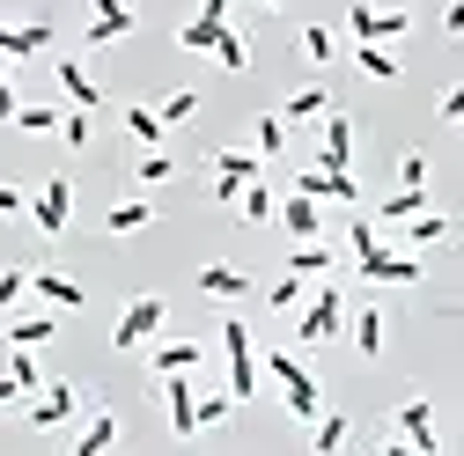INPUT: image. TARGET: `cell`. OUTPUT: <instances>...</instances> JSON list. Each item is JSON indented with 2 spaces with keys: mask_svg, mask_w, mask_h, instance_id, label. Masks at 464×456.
Wrapping results in <instances>:
<instances>
[{
  "mask_svg": "<svg viewBox=\"0 0 464 456\" xmlns=\"http://www.w3.org/2000/svg\"><path fill=\"white\" fill-rule=\"evenodd\" d=\"M273 221H280L295 243H310V236H324V199H310V192H287V199L273 206Z\"/></svg>",
  "mask_w": 464,
  "mask_h": 456,
  "instance_id": "obj_9",
  "label": "cell"
},
{
  "mask_svg": "<svg viewBox=\"0 0 464 456\" xmlns=\"http://www.w3.org/2000/svg\"><path fill=\"white\" fill-rule=\"evenodd\" d=\"M317 449H324V456H332V449H346V420H339V413H332V420L317 413Z\"/></svg>",
  "mask_w": 464,
  "mask_h": 456,
  "instance_id": "obj_43",
  "label": "cell"
},
{
  "mask_svg": "<svg viewBox=\"0 0 464 456\" xmlns=\"http://www.w3.org/2000/svg\"><path fill=\"white\" fill-rule=\"evenodd\" d=\"M287 147V119L273 110V119H258V155H280Z\"/></svg>",
  "mask_w": 464,
  "mask_h": 456,
  "instance_id": "obj_40",
  "label": "cell"
},
{
  "mask_svg": "<svg viewBox=\"0 0 464 456\" xmlns=\"http://www.w3.org/2000/svg\"><path fill=\"white\" fill-rule=\"evenodd\" d=\"M111 442H119V420H111V413H103V405H96V420H89V427H82V442H74V449H82V456H103V449H111Z\"/></svg>",
  "mask_w": 464,
  "mask_h": 456,
  "instance_id": "obj_27",
  "label": "cell"
},
{
  "mask_svg": "<svg viewBox=\"0 0 464 456\" xmlns=\"http://www.w3.org/2000/svg\"><path fill=\"white\" fill-rule=\"evenodd\" d=\"M398 185H428V155H405L398 162Z\"/></svg>",
  "mask_w": 464,
  "mask_h": 456,
  "instance_id": "obj_46",
  "label": "cell"
},
{
  "mask_svg": "<svg viewBox=\"0 0 464 456\" xmlns=\"http://www.w3.org/2000/svg\"><path fill=\"white\" fill-rule=\"evenodd\" d=\"M266 309H280V317H287V309H303V280H295V272H280V280H273V295H266Z\"/></svg>",
  "mask_w": 464,
  "mask_h": 456,
  "instance_id": "obj_36",
  "label": "cell"
},
{
  "mask_svg": "<svg viewBox=\"0 0 464 456\" xmlns=\"http://www.w3.org/2000/svg\"><path fill=\"white\" fill-rule=\"evenodd\" d=\"M295 331H303V347H332V338L346 331V295H339V288H317V295H303V309H295Z\"/></svg>",
  "mask_w": 464,
  "mask_h": 456,
  "instance_id": "obj_3",
  "label": "cell"
},
{
  "mask_svg": "<svg viewBox=\"0 0 464 456\" xmlns=\"http://www.w3.org/2000/svg\"><path fill=\"white\" fill-rule=\"evenodd\" d=\"M214 60H221L228 74H244V67H251V44H244L237 30H221V37H214Z\"/></svg>",
  "mask_w": 464,
  "mask_h": 456,
  "instance_id": "obj_32",
  "label": "cell"
},
{
  "mask_svg": "<svg viewBox=\"0 0 464 456\" xmlns=\"http://www.w3.org/2000/svg\"><path fill=\"white\" fill-rule=\"evenodd\" d=\"M221 354H228V397L251 405V397H258V354H251L244 317H221Z\"/></svg>",
  "mask_w": 464,
  "mask_h": 456,
  "instance_id": "obj_2",
  "label": "cell"
},
{
  "mask_svg": "<svg viewBox=\"0 0 464 456\" xmlns=\"http://www.w3.org/2000/svg\"><path fill=\"white\" fill-rule=\"evenodd\" d=\"M287 272H295V280H324V272H332V243H324V236L295 243V251H287Z\"/></svg>",
  "mask_w": 464,
  "mask_h": 456,
  "instance_id": "obj_23",
  "label": "cell"
},
{
  "mask_svg": "<svg viewBox=\"0 0 464 456\" xmlns=\"http://www.w3.org/2000/svg\"><path fill=\"white\" fill-rule=\"evenodd\" d=\"M52 331H60V309H30V317H15L8 324V347H52Z\"/></svg>",
  "mask_w": 464,
  "mask_h": 456,
  "instance_id": "obj_19",
  "label": "cell"
},
{
  "mask_svg": "<svg viewBox=\"0 0 464 456\" xmlns=\"http://www.w3.org/2000/svg\"><path fill=\"white\" fill-rule=\"evenodd\" d=\"M192 110H199V89H178V96H169V103H162V126H185V119H192Z\"/></svg>",
  "mask_w": 464,
  "mask_h": 456,
  "instance_id": "obj_41",
  "label": "cell"
},
{
  "mask_svg": "<svg viewBox=\"0 0 464 456\" xmlns=\"http://www.w3.org/2000/svg\"><path fill=\"white\" fill-rule=\"evenodd\" d=\"M126 133H133L140 147H155V140H162L169 126H162V110H148V103H133V110H126Z\"/></svg>",
  "mask_w": 464,
  "mask_h": 456,
  "instance_id": "obj_30",
  "label": "cell"
},
{
  "mask_svg": "<svg viewBox=\"0 0 464 456\" xmlns=\"http://www.w3.org/2000/svg\"><path fill=\"white\" fill-rule=\"evenodd\" d=\"M8 375H15V390H23V397H30V390H44V375H37L30 347H15V354H8Z\"/></svg>",
  "mask_w": 464,
  "mask_h": 456,
  "instance_id": "obj_37",
  "label": "cell"
},
{
  "mask_svg": "<svg viewBox=\"0 0 464 456\" xmlns=\"http://www.w3.org/2000/svg\"><path fill=\"white\" fill-rule=\"evenodd\" d=\"M237 206H244V221H258V228H266V221H273V206H280V199H273V185H258V177H251V185H244V192H237Z\"/></svg>",
  "mask_w": 464,
  "mask_h": 456,
  "instance_id": "obj_29",
  "label": "cell"
},
{
  "mask_svg": "<svg viewBox=\"0 0 464 456\" xmlns=\"http://www.w3.org/2000/svg\"><path fill=\"white\" fill-rule=\"evenodd\" d=\"M258 8H287V0H258Z\"/></svg>",
  "mask_w": 464,
  "mask_h": 456,
  "instance_id": "obj_49",
  "label": "cell"
},
{
  "mask_svg": "<svg viewBox=\"0 0 464 456\" xmlns=\"http://www.w3.org/2000/svg\"><path fill=\"white\" fill-rule=\"evenodd\" d=\"M199 361H207V354H199V338H169V347H155V354H148V368H155V375H178V368H199Z\"/></svg>",
  "mask_w": 464,
  "mask_h": 456,
  "instance_id": "obj_25",
  "label": "cell"
},
{
  "mask_svg": "<svg viewBox=\"0 0 464 456\" xmlns=\"http://www.w3.org/2000/svg\"><path fill=\"white\" fill-rule=\"evenodd\" d=\"M435 119H442V126H464V81H457V89H442V103H435Z\"/></svg>",
  "mask_w": 464,
  "mask_h": 456,
  "instance_id": "obj_44",
  "label": "cell"
},
{
  "mask_svg": "<svg viewBox=\"0 0 464 456\" xmlns=\"http://www.w3.org/2000/svg\"><path fill=\"white\" fill-rule=\"evenodd\" d=\"M23 206H30V192H23V185H0V221L23 214Z\"/></svg>",
  "mask_w": 464,
  "mask_h": 456,
  "instance_id": "obj_47",
  "label": "cell"
},
{
  "mask_svg": "<svg viewBox=\"0 0 464 456\" xmlns=\"http://www.w3.org/2000/svg\"><path fill=\"white\" fill-rule=\"evenodd\" d=\"M30 295V265H8L0 272V302H23Z\"/></svg>",
  "mask_w": 464,
  "mask_h": 456,
  "instance_id": "obj_42",
  "label": "cell"
},
{
  "mask_svg": "<svg viewBox=\"0 0 464 456\" xmlns=\"http://www.w3.org/2000/svg\"><path fill=\"white\" fill-rule=\"evenodd\" d=\"M15 103H23V96H15V81H8V67H0V133L15 126Z\"/></svg>",
  "mask_w": 464,
  "mask_h": 456,
  "instance_id": "obj_45",
  "label": "cell"
},
{
  "mask_svg": "<svg viewBox=\"0 0 464 456\" xmlns=\"http://www.w3.org/2000/svg\"><path fill=\"white\" fill-rule=\"evenodd\" d=\"M354 162V119L324 110V140H317V169H346Z\"/></svg>",
  "mask_w": 464,
  "mask_h": 456,
  "instance_id": "obj_14",
  "label": "cell"
},
{
  "mask_svg": "<svg viewBox=\"0 0 464 456\" xmlns=\"http://www.w3.org/2000/svg\"><path fill=\"white\" fill-rule=\"evenodd\" d=\"M162 309H169L162 295H133V302L119 309V324H111V347H119V354H140L148 338L162 331Z\"/></svg>",
  "mask_w": 464,
  "mask_h": 456,
  "instance_id": "obj_4",
  "label": "cell"
},
{
  "mask_svg": "<svg viewBox=\"0 0 464 456\" xmlns=\"http://www.w3.org/2000/svg\"><path fill=\"white\" fill-rule=\"evenodd\" d=\"M140 23L133 0H96V15H89V44H111V37H126Z\"/></svg>",
  "mask_w": 464,
  "mask_h": 456,
  "instance_id": "obj_16",
  "label": "cell"
},
{
  "mask_svg": "<svg viewBox=\"0 0 464 456\" xmlns=\"http://www.w3.org/2000/svg\"><path fill=\"white\" fill-rule=\"evenodd\" d=\"M354 67H362L369 81H398V60H391L383 44H362V52H354Z\"/></svg>",
  "mask_w": 464,
  "mask_h": 456,
  "instance_id": "obj_31",
  "label": "cell"
},
{
  "mask_svg": "<svg viewBox=\"0 0 464 456\" xmlns=\"http://www.w3.org/2000/svg\"><path fill=\"white\" fill-rule=\"evenodd\" d=\"M162 413H169V434H199V390H192V368L162 375Z\"/></svg>",
  "mask_w": 464,
  "mask_h": 456,
  "instance_id": "obj_8",
  "label": "cell"
},
{
  "mask_svg": "<svg viewBox=\"0 0 464 456\" xmlns=\"http://www.w3.org/2000/svg\"><path fill=\"white\" fill-rule=\"evenodd\" d=\"M405 8H346V30H354L362 44H391V37H405Z\"/></svg>",
  "mask_w": 464,
  "mask_h": 456,
  "instance_id": "obj_11",
  "label": "cell"
},
{
  "mask_svg": "<svg viewBox=\"0 0 464 456\" xmlns=\"http://www.w3.org/2000/svg\"><path fill=\"white\" fill-rule=\"evenodd\" d=\"M82 413V390L74 383H52V390H30V427L44 434V427H60V420H74Z\"/></svg>",
  "mask_w": 464,
  "mask_h": 456,
  "instance_id": "obj_10",
  "label": "cell"
},
{
  "mask_svg": "<svg viewBox=\"0 0 464 456\" xmlns=\"http://www.w3.org/2000/svg\"><path fill=\"white\" fill-rule=\"evenodd\" d=\"M221 30H228V0H199V15L178 30V44H185V52H214Z\"/></svg>",
  "mask_w": 464,
  "mask_h": 456,
  "instance_id": "obj_12",
  "label": "cell"
},
{
  "mask_svg": "<svg viewBox=\"0 0 464 456\" xmlns=\"http://www.w3.org/2000/svg\"><path fill=\"white\" fill-rule=\"evenodd\" d=\"M391 420H398V427H391V442H398V449H420V456H435V449H442V442H435V405H428V397H405Z\"/></svg>",
  "mask_w": 464,
  "mask_h": 456,
  "instance_id": "obj_7",
  "label": "cell"
},
{
  "mask_svg": "<svg viewBox=\"0 0 464 456\" xmlns=\"http://www.w3.org/2000/svg\"><path fill=\"white\" fill-rule=\"evenodd\" d=\"M228 413H237V397H228V390H207L199 397V427H221Z\"/></svg>",
  "mask_w": 464,
  "mask_h": 456,
  "instance_id": "obj_38",
  "label": "cell"
},
{
  "mask_svg": "<svg viewBox=\"0 0 464 456\" xmlns=\"http://www.w3.org/2000/svg\"><path fill=\"white\" fill-rule=\"evenodd\" d=\"M148 221H155V206H148V199H119V206L103 214V236H140Z\"/></svg>",
  "mask_w": 464,
  "mask_h": 456,
  "instance_id": "obj_24",
  "label": "cell"
},
{
  "mask_svg": "<svg viewBox=\"0 0 464 456\" xmlns=\"http://www.w3.org/2000/svg\"><path fill=\"white\" fill-rule=\"evenodd\" d=\"M199 295H207V302H244V295H251V272H237V265H199Z\"/></svg>",
  "mask_w": 464,
  "mask_h": 456,
  "instance_id": "obj_17",
  "label": "cell"
},
{
  "mask_svg": "<svg viewBox=\"0 0 464 456\" xmlns=\"http://www.w3.org/2000/svg\"><path fill=\"white\" fill-rule=\"evenodd\" d=\"M169 177H178V162H169L162 147H148V155H140V169H133V185H169Z\"/></svg>",
  "mask_w": 464,
  "mask_h": 456,
  "instance_id": "obj_34",
  "label": "cell"
},
{
  "mask_svg": "<svg viewBox=\"0 0 464 456\" xmlns=\"http://www.w3.org/2000/svg\"><path fill=\"white\" fill-rule=\"evenodd\" d=\"M346 331H354V354H362V361H376V354H383V309H376V302H354Z\"/></svg>",
  "mask_w": 464,
  "mask_h": 456,
  "instance_id": "obj_18",
  "label": "cell"
},
{
  "mask_svg": "<svg viewBox=\"0 0 464 456\" xmlns=\"http://www.w3.org/2000/svg\"><path fill=\"white\" fill-rule=\"evenodd\" d=\"M442 30H450V37H464V0H450V8H442Z\"/></svg>",
  "mask_w": 464,
  "mask_h": 456,
  "instance_id": "obj_48",
  "label": "cell"
},
{
  "mask_svg": "<svg viewBox=\"0 0 464 456\" xmlns=\"http://www.w3.org/2000/svg\"><path fill=\"white\" fill-rule=\"evenodd\" d=\"M30 295L44 302V309H82V288L67 272H30Z\"/></svg>",
  "mask_w": 464,
  "mask_h": 456,
  "instance_id": "obj_20",
  "label": "cell"
},
{
  "mask_svg": "<svg viewBox=\"0 0 464 456\" xmlns=\"http://www.w3.org/2000/svg\"><path fill=\"white\" fill-rule=\"evenodd\" d=\"M273 383H280V397H287V420H317V413H324L317 375H310L295 354H273Z\"/></svg>",
  "mask_w": 464,
  "mask_h": 456,
  "instance_id": "obj_5",
  "label": "cell"
},
{
  "mask_svg": "<svg viewBox=\"0 0 464 456\" xmlns=\"http://www.w3.org/2000/svg\"><path fill=\"white\" fill-rule=\"evenodd\" d=\"M89 133H96L89 110H60V140H67V147H89Z\"/></svg>",
  "mask_w": 464,
  "mask_h": 456,
  "instance_id": "obj_39",
  "label": "cell"
},
{
  "mask_svg": "<svg viewBox=\"0 0 464 456\" xmlns=\"http://www.w3.org/2000/svg\"><path fill=\"white\" fill-rule=\"evenodd\" d=\"M391 236H398V251H435V243L450 236V214H428V206H420L413 221H398Z\"/></svg>",
  "mask_w": 464,
  "mask_h": 456,
  "instance_id": "obj_15",
  "label": "cell"
},
{
  "mask_svg": "<svg viewBox=\"0 0 464 456\" xmlns=\"http://www.w3.org/2000/svg\"><path fill=\"white\" fill-rule=\"evenodd\" d=\"M332 52H339V44H332V30H324V23H310V30H303V60H310V67H332Z\"/></svg>",
  "mask_w": 464,
  "mask_h": 456,
  "instance_id": "obj_35",
  "label": "cell"
},
{
  "mask_svg": "<svg viewBox=\"0 0 464 456\" xmlns=\"http://www.w3.org/2000/svg\"><path fill=\"white\" fill-rule=\"evenodd\" d=\"M15 126L23 133H60V110L52 103H15Z\"/></svg>",
  "mask_w": 464,
  "mask_h": 456,
  "instance_id": "obj_33",
  "label": "cell"
},
{
  "mask_svg": "<svg viewBox=\"0 0 464 456\" xmlns=\"http://www.w3.org/2000/svg\"><path fill=\"white\" fill-rule=\"evenodd\" d=\"M30 214H37V236L60 243V236H67V221H74V177H37Z\"/></svg>",
  "mask_w": 464,
  "mask_h": 456,
  "instance_id": "obj_6",
  "label": "cell"
},
{
  "mask_svg": "<svg viewBox=\"0 0 464 456\" xmlns=\"http://www.w3.org/2000/svg\"><path fill=\"white\" fill-rule=\"evenodd\" d=\"M52 74H60V89L74 96V110H96V103H103V89H96V74H89L82 60H60V67H52Z\"/></svg>",
  "mask_w": 464,
  "mask_h": 456,
  "instance_id": "obj_21",
  "label": "cell"
},
{
  "mask_svg": "<svg viewBox=\"0 0 464 456\" xmlns=\"http://www.w3.org/2000/svg\"><path fill=\"white\" fill-rule=\"evenodd\" d=\"M420 206H428V185H398V192L376 206V228H398V221H413Z\"/></svg>",
  "mask_w": 464,
  "mask_h": 456,
  "instance_id": "obj_22",
  "label": "cell"
},
{
  "mask_svg": "<svg viewBox=\"0 0 464 456\" xmlns=\"http://www.w3.org/2000/svg\"><path fill=\"white\" fill-rule=\"evenodd\" d=\"M346 243H354V265L369 272V280H383V288H420V251H398V243H383V228H376V214H354V228H346Z\"/></svg>",
  "mask_w": 464,
  "mask_h": 456,
  "instance_id": "obj_1",
  "label": "cell"
},
{
  "mask_svg": "<svg viewBox=\"0 0 464 456\" xmlns=\"http://www.w3.org/2000/svg\"><path fill=\"white\" fill-rule=\"evenodd\" d=\"M52 52V23H0V60H37Z\"/></svg>",
  "mask_w": 464,
  "mask_h": 456,
  "instance_id": "obj_13",
  "label": "cell"
},
{
  "mask_svg": "<svg viewBox=\"0 0 464 456\" xmlns=\"http://www.w3.org/2000/svg\"><path fill=\"white\" fill-rule=\"evenodd\" d=\"M324 110H332V96H324V89H295L280 119H287V126H303V119H324Z\"/></svg>",
  "mask_w": 464,
  "mask_h": 456,
  "instance_id": "obj_28",
  "label": "cell"
},
{
  "mask_svg": "<svg viewBox=\"0 0 464 456\" xmlns=\"http://www.w3.org/2000/svg\"><path fill=\"white\" fill-rule=\"evenodd\" d=\"M207 162H214V177H228V185H251L258 177V155H244V147H214Z\"/></svg>",
  "mask_w": 464,
  "mask_h": 456,
  "instance_id": "obj_26",
  "label": "cell"
}]
</instances>
